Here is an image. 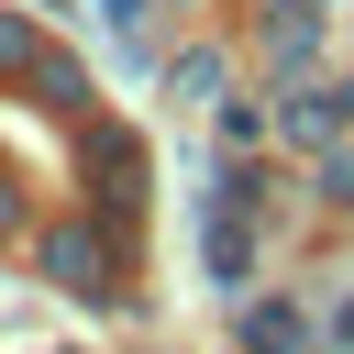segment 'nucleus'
Segmentation results:
<instances>
[{
	"instance_id": "nucleus-1",
	"label": "nucleus",
	"mask_w": 354,
	"mask_h": 354,
	"mask_svg": "<svg viewBox=\"0 0 354 354\" xmlns=\"http://www.w3.org/2000/svg\"><path fill=\"white\" fill-rule=\"evenodd\" d=\"M332 177H343V199H354V155H332Z\"/></svg>"
}]
</instances>
